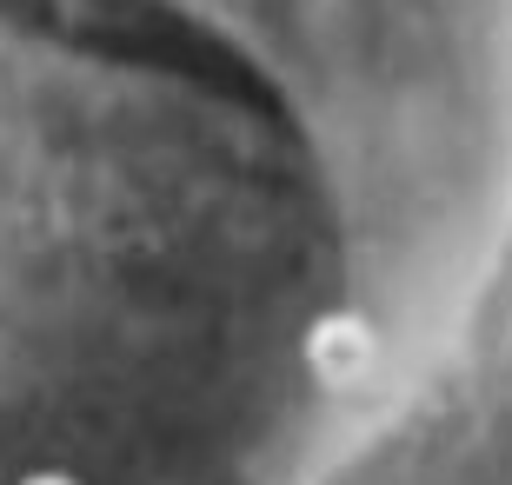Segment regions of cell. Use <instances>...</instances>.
<instances>
[{
  "instance_id": "6da1fadb",
  "label": "cell",
  "mask_w": 512,
  "mask_h": 485,
  "mask_svg": "<svg viewBox=\"0 0 512 485\" xmlns=\"http://www.w3.org/2000/svg\"><path fill=\"white\" fill-rule=\"evenodd\" d=\"M506 446L512 0H0V485Z\"/></svg>"
}]
</instances>
